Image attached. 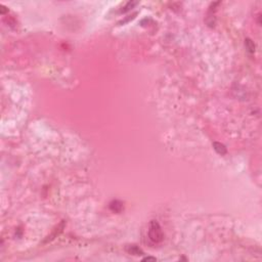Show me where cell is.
Segmentation results:
<instances>
[{
	"label": "cell",
	"instance_id": "cell-4",
	"mask_svg": "<svg viewBox=\"0 0 262 262\" xmlns=\"http://www.w3.org/2000/svg\"><path fill=\"white\" fill-rule=\"evenodd\" d=\"M127 251H128L129 254H132V255H142V251L138 248L137 246H135V245L128 246Z\"/></svg>",
	"mask_w": 262,
	"mask_h": 262
},
{
	"label": "cell",
	"instance_id": "cell-7",
	"mask_svg": "<svg viewBox=\"0 0 262 262\" xmlns=\"http://www.w3.org/2000/svg\"><path fill=\"white\" fill-rule=\"evenodd\" d=\"M144 260H153V261H155V260H156V258H153V257H147V258H144Z\"/></svg>",
	"mask_w": 262,
	"mask_h": 262
},
{
	"label": "cell",
	"instance_id": "cell-6",
	"mask_svg": "<svg viewBox=\"0 0 262 262\" xmlns=\"http://www.w3.org/2000/svg\"><path fill=\"white\" fill-rule=\"evenodd\" d=\"M136 3H137V2H129V3H127L126 6L124 7V9H122V13H126V11L129 10L132 6H134Z\"/></svg>",
	"mask_w": 262,
	"mask_h": 262
},
{
	"label": "cell",
	"instance_id": "cell-3",
	"mask_svg": "<svg viewBox=\"0 0 262 262\" xmlns=\"http://www.w3.org/2000/svg\"><path fill=\"white\" fill-rule=\"evenodd\" d=\"M213 147L219 155H225L226 154V147L222 144H220V142H214Z\"/></svg>",
	"mask_w": 262,
	"mask_h": 262
},
{
	"label": "cell",
	"instance_id": "cell-2",
	"mask_svg": "<svg viewBox=\"0 0 262 262\" xmlns=\"http://www.w3.org/2000/svg\"><path fill=\"white\" fill-rule=\"evenodd\" d=\"M110 208L112 211L119 213V212H121L122 209H123V204L121 202H119V201H113V202L110 204Z\"/></svg>",
	"mask_w": 262,
	"mask_h": 262
},
{
	"label": "cell",
	"instance_id": "cell-5",
	"mask_svg": "<svg viewBox=\"0 0 262 262\" xmlns=\"http://www.w3.org/2000/svg\"><path fill=\"white\" fill-rule=\"evenodd\" d=\"M245 45H246V48L250 53H254L255 51V45H254V42L252 41L251 39H246L245 40Z\"/></svg>",
	"mask_w": 262,
	"mask_h": 262
},
{
	"label": "cell",
	"instance_id": "cell-1",
	"mask_svg": "<svg viewBox=\"0 0 262 262\" xmlns=\"http://www.w3.org/2000/svg\"><path fill=\"white\" fill-rule=\"evenodd\" d=\"M148 237L150 240L154 242V243L158 244L163 240V232L162 229L160 227L159 223L156 221H152L150 224V229H148Z\"/></svg>",
	"mask_w": 262,
	"mask_h": 262
}]
</instances>
